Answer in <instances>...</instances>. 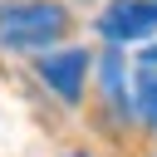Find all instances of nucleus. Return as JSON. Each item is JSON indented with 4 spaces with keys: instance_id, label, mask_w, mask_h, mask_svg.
Listing matches in <instances>:
<instances>
[{
    "instance_id": "20e7f679",
    "label": "nucleus",
    "mask_w": 157,
    "mask_h": 157,
    "mask_svg": "<svg viewBox=\"0 0 157 157\" xmlns=\"http://www.w3.org/2000/svg\"><path fill=\"white\" fill-rule=\"evenodd\" d=\"M137 113H142V123L157 128V64H147L137 78Z\"/></svg>"
},
{
    "instance_id": "f257e3e1",
    "label": "nucleus",
    "mask_w": 157,
    "mask_h": 157,
    "mask_svg": "<svg viewBox=\"0 0 157 157\" xmlns=\"http://www.w3.org/2000/svg\"><path fill=\"white\" fill-rule=\"evenodd\" d=\"M64 29H69L64 5H49V0L0 5V44H5V49H44V44H54Z\"/></svg>"
},
{
    "instance_id": "f03ea898",
    "label": "nucleus",
    "mask_w": 157,
    "mask_h": 157,
    "mask_svg": "<svg viewBox=\"0 0 157 157\" xmlns=\"http://www.w3.org/2000/svg\"><path fill=\"white\" fill-rule=\"evenodd\" d=\"M98 29H103V39H113V44L147 39V34L157 29V0H118V5L103 10Z\"/></svg>"
},
{
    "instance_id": "39448f33",
    "label": "nucleus",
    "mask_w": 157,
    "mask_h": 157,
    "mask_svg": "<svg viewBox=\"0 0 157 157\" xmlns=\"http://www.w3.org/2000/svg\"><path fill=\"white\" fill-rule=\"evenodd\" d=\"M103 88H108L113 103H123V54H118V49L103 54Z\"/></svg>"
},
{
    "instance_id": "423d86ee",
    "label": "nucleus",
    "mask_w": 157,
    "mask_h": 157,
    "mask_svg": "<svg viewBox=\"0 0 157 157\" xmlns=\"http://www.w3.org/2000/svg\"><path fill=\"white\" fill-rule=\"evenodd\" d=\"M142 64H157V44H152V49H147V54H142Z\"/></svg>"
},
{
    "instance_id": "7ed1b4c3",
    "label": "nucleus",
    "mask_w": 157,
    "mask_h": 157,
    "mask_svg": "<svg viewBox=\"0 0 157 157\" xmlns=\"http://www.w3.org/2000/svg\"><path fill=\"white\" fill-rule=\"evenodd\" d=\"M83 74H88V54L83 49H64V54H44L39 59V78L64 103H78L83 98Z\"/></svg>"
},
{
    "instance_id": "0eeeda50",
    "label": "nucleus",
    "mask_w": 157,
    "mask_h": 157,
    "mask_svg": "<svg viewBox=\"0 0 157 157\" xmlns=\"http://www.w3.org/2000/svg\"><path fill=\"white\" fill-rule=\"evenodd\" d=\"M69 157H83V152H69Z\"/></svg>"
}]
</instances>
